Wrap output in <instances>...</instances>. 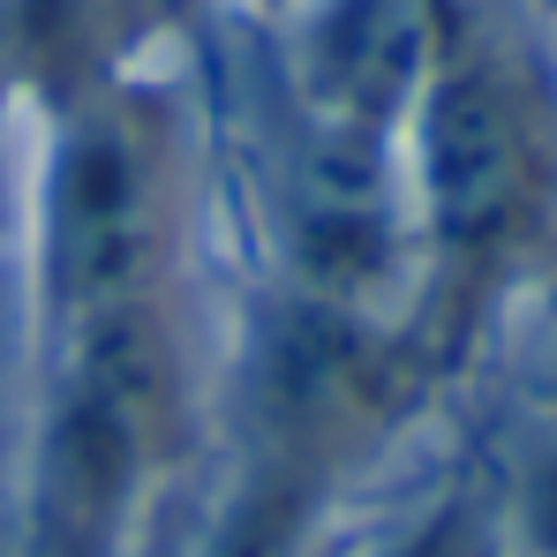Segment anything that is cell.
<instances>
[{
	"instance_id": "1",
	"label": "cell",
	"mask_w": 557,
	"mask_h": 557,
	"mask_svg": "<svg viewBox=\"0 0 557 557\" xmlns=\"http://www.w3.org/2000/svg\"><path fill=\"white\" fill-rule=\"evenodd\" d=\"M211 196V91L166 53L23 113V174L8 211L23 339L203 294Z\"/></svg>"
},
{
	"instance_id": "2",
	"label": "cell",
	"mask_w": 557,
	"mask_h": 557,
	"mask_svg": "<svg viewBox=\"0 0 557 557\" xmlns=\"http://www.w3.org/2000/svg\"><path fill=\"white\" fill-rule=\"evenodd\" d=\"M414 211V339L460 370L557 272V69L474 0H437V46L399 128Z\"/></svg>"
},
{
	"instance_id": "3",
	"label": "cell",
	"mask_w": 557,
	"mask_h": 557,
	"mask_svg": "<svg viewBox=\"0 0 557 557\" xmlns=\"http://www.w3.org/2000/svg\"><path fill=\"white\" fill-rule=\"evenodd\" d=\"M219 422L203 294L30 339V430L8 557H144Z\"/></svg>"
},
{
	"instance_id": "4",
	"label": "cell",
	"mask_w": 557,
	"mask_h": 557,
	"mask_svg": "<svg viewBox=\"0 0 557 557\" xmlns=\"http://www.w3.org/2000/svg\"><path fill=\"white\" fill-rule=\"evenodd\" d=\"M188 23V0H0V84L23 113L121 76Z\"/></svg>"
},
{
	"instance_id": "5",
	"label": "cell",
	"mask_w": 557,
	"mask_h": 557,
	"mask_svg": "<svg viewBox=\"0 0 557 557\" xmlns=\"http://www.w3.org/2000/svg\"><path fill=\"white\" fill-rule=\"evenodd\" d=\"M490 505H497V550L557 557V407H528L505 422V437L482 445Z\"/></svg>"
},
{
	"instance_id": "6",
	"label": "cell",
	"mask_w": 557,
	"mask_h": 557,
	"mask_svg": "<svg viewBox=\"0 0 557 557\" xmlns=\"http://www.w3.org/2000/svg\"><path fill=\"white\" fill-rule=\"evenodd\" d=\"M347 557H505L497 550V505H490L482 453L445 467L437 490H422L414 505H399L370 543Z\"/></svg>"
},
{
	"instance_id": "7",
	"label": "cell",
	"mask_w": 557,
	"mask_h": 557,
	"mask_svg": "<svg viewBox=\"0 0 557 557\" xmlns=\"http://www.w3.org/2000/svg\"><path fill=\"white\" fill-rule=\"evenodd\" d=\"M15 128H23V106L0 84V211H15Z\"/></svg>"
},
{
	"instance_id": "8",
	"label": "cell",
	"mask_w": 557,
	"mask_h": 557,
	"mask_svg": "<svg viewBox=\"0 0 557 557\" xmlns=\"http://www.w3.org/2000/svg\"><path fill=\"white\" fill-rule=\"evenodd\" d=\"M294 0H188V15H219V23H272Z\"/></svg>"
},
{
	"instance_id": "9",
	"label": "cell",
	"mask_w": 557,
	"mask_h": 557,
	"mask_svg": "<svg viewBox=\"0 0 557 557\" xmlns=\"http://www.w3.org/2000/svg\"><path fill=\"white\" fill-rule=\"evenodd\" d=\"M0 557H8V520H0Z\"/></svg>"
},
{
	"instance_id": "10",
	"label": "cell",
	"mask_w": 557,
	"mask_h": 557,
	"mask_svg": "<svg viewBox=\"0 0 557 557\" xmlns=\"http://www.w3.org/2000/svg\"><path fill=\"white\" fill-rule=\"evenodd\" d=\"M543 8H550V23H557V0H543Z\"/></svg>"
}]
</instances>
